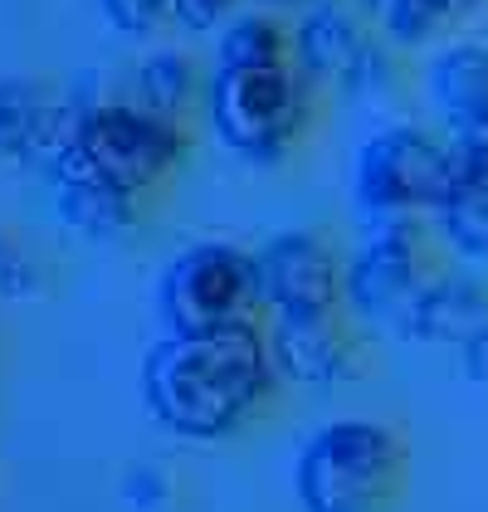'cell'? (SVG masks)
<instances>
[{
	"instance_id": "2",
	"label": "cell",
	"mask_w": 488,
	"mask_h": 512,
	"mask_svg": "<svg viewBox=\"0 0 488 512\" xmlns=\"http://www.w3.org/2000/svg\"><path fill=\"white\" fill-rule=\"evenodd\" d=\"M186 127L137 103H79L69 142L44 161V181H93L147 196L186 161Z\"/></svg>"
},
{
	"instance_id": "6",
	"label": "cell",
	"mask_w": 488,
	"mask_h": 512,
	"mask_svg": "<svg viewBox=\"0 0 488 512\" xmlns=\"http://www.w3.org/2000/svg\"><path fill=\"white\" fill-rule=\"evenodd\" d=\"M157 313L166 332H220L254 322L259 313V278H254V254L235 244H191L166 264L157 283Z\"/></svg>"
},
{
	"instance_id": "22",
	"label": "cell",
	"mask_w": 488,
	"mask_h": 512,
	"mask_svg": "<svg viewBox=\"0 0 488 512\" xmlns=\"http://www.w3.org/2000/svg\"><path fill=\"white\" fill-rule=\"evenodd\" d=\"M235 5H240V0H176V5H171V20H176L181 30L201 35V30H215Z\"/></svg>"
},
{
	"instance_id": "11",
	"label": "cell",
	"mask_w": 488,
	"mask_h": 512,
	"mask_svg": "<svg viewBox=\"0 0 488 512\" xmlns=\"http://www.w3.org/2000/svg\"><path fill=\"white\" fill-rule=\"evenodd\" d=\"M371 54H376L371 30L337 0L308 5V15L293 25V69L308 83H337L347 93Z\"/></svg>"
},
{
	"instance_id": "7",
	"label": "cell",
	"mask_w": 488,
	"mask_h": 512,
	"mask_svg": "<svg viewBox=\"0 0 488 512\" xmlns=\"http://www.w3.org/2000/svg\"><path fill=\"white\" fill-rule=\"evenodd\" d=\"M430 239L420 220H376L366 225L362 249L347 259L342 303L366 322L401 327L410 303L430 283Z\"/></svg>"
},
{
	"instance_id": "20",
	"label": "cell",
	"mask_w": 488,
	"mask_h": 512,
	"mask_svg": "<svg viewBox=\"0 0 488 512\" xmlns=\"http://www.w3.org/2000/svg\"><path fill=\"white\" fill-rule=\"evenodd\" d=\"M108 25L122 35H152L162 20H171V5L176 0H98Z\"/></svg>"
},
{
	"instance_id": "23",
	"label": "cell",
	"mask_w": 488,
	"mask_h": 512,
	"mask_svg": "<svg viewBox=\"0 0 488 512\" xmlns=\"http://www.w3.org/2000/svg\"><path fill=\"white\" fill-rule=\"evenodd\" d=\"M459 371L469 381H488V327H479L474 337L459 342Z\"/></svg>"
},
{
	"instance_id": "13",
	"label": "cell",
	"mask_w": 488,
	"mask_h": 512,
	"mask_svg": "<svg viewBox=\"0 0 488 512\" xmlns=\"http://www.w3.org/2000/svg\"><path fill=\"white\" fill-rule=\"evenodd\" d=\"M479 327H488V288L474 278H449L435 274L420 298L410 303V313L401 317V337L410 342H430V347H459L464 337H474Z\"/></svg>"
},
{
	"instance_id": "9",
	"label": "cell",
	"mask_w": 488,
	"mask_h": 512,
	"mask_svg": "<svg viewBox=\"0 0 488 512\" xmlns=\"http://www.w3.org/2000/svg\"><path fill=\"white\" fill-rule=\"evenodd\" d=\"M264 342H269L274 376H284L293 386L327 391L362 376V337L347 327L342 308L313 317H274Z\"/></svg>"
},
{
	"instance_id": "15",
	"label": "cell",
	"mask_w": 488,
	"mask_h": 512,
	"mask_svg": "<svg viewBox=\"0 0 488 512\" xmlns=\"http://www.w3.org/2000/svg\"><path fill=\"white\" fill-rule=\"evenodd\" d=\"M293 64V30H284L274 15H235L220 44L215 69H284Z\"/></svg>"
},
{
	"instance_id": "10",
	"label": "cell",
	"mask_w": 488,
	"mask_h": 512,
	"mask_svg": "<svg viewBox=\"0 0 488 512\" xmlns=\"http://www.w3.org/2000/svg\"><path fill=\"white\" fill-rule=\"evenodd\" d=\"M430 103L440 113L454 157H488V44H445L425 69Z\"/></svg>"
},
{
	"instance_id": "19",
	"label": "cell",
	"mask_w": 488,
	"mask_h": 512,
	"mask_svg": "<svg viewBox=\"0 0 488 512\" xmlns=\"http://www.w3.org/2000/svg\"><path fill=\"white\" fill-rule=\"evenodd\" d=\"M44 283H49V278H44L40 259H35L25 244H15L10 235H0V298H5V303L40 298Z\"/></svg>"
},
{
	"instance_id": "18",
	"label": "cell",
	"mask_w": 488,
	"mask_h": 512,
	"mask_svg": "<svg viewBox=\"0 0 488 512\" xmlns=\"http://www.w3.org/2000/svg\"><path fill=\"white\" fill-rule=\"evenodd\" d=\"M137 108H147V113H157L166 122H181V113L196 103V64L186 59V54H176V49H157V54H147L142 64H137Z\"/></svg>"
},
{
	"instance_id": "14",
	"label": "cell",
	"mask_w": 488,
	"mask_h": 512,
	"mask_svg": "<svg viewBox=\"0 0 488 512\" xmlns=\"http://www.w3.org/2000/svg\"><path fill=\"white\" fill-rule=\"evenodd\" d=\"M54 215L64 220V230L83 239H122L137 230L142 220V200L113 191V186H93V181H49Z\"/></svg>"
},
{
	"instance_id": "12",
	"label": "cell",
	"mask_w": 488,
	"mask_h": 512,
	"mask_svg": "<svg viewBox=\"0 0 488 512\" xmlns=\"http://www.w3.org/2000/svg\"><path fill=\"white\" fill-rule=\"evenodd\" d=\"M79 118V103H59L35 83H0V166H44Z\"/></svg>"
},
{
	"instance_id": "16",
	"label": "cell",
	"mask_w": 488,
	"mask_h": 512,
	"mask_svg": "<svg viewBox=\"0 0 488 512\" xmlns=\"http://www.w3.org/2000/svg\"><path fill=\"white\" fill-rule=\"evenodd\" d=\"M371 10H376V25L386 40L415 49V44L440 40L464 15H474L479 0H371Z\"/></svg>"
},
{
	"instance_id": "5",
	"label": "cell",
	"mask_w": 488,
	"mask_h": 512,
	"mask_svg": "<svg viewBox=\"0 0 488 512\" xmlns=\"http://www.w3.org/2000/svg\"><path fill=\"white\" fill-rule=\"evenodd\" d=\"M454 186V152L425 127H386L366 137L352 166V200L366 225L435 215Z\"/></svg>"
},
{
	"instance_id": "21",
	"label": "cell",
	"mask_w": 488,
	"mask_h": 512,
	"mask_svg": "<svg viewBox=\"0 0 488 512\" xmlns=\"http://www.w3.org/2000/svg\"><path fill=\"white\" fill-rule=\"evenodd\" d=\"M171 493H176L171 473L152 469V464H142V469H132L122 478V498H127L137 512H166L171 508Z\"/></svg>"
},
{
	"instance_id": "17",
	"label": "cell",
	"mask_w": 488,
	"mask_h": 512,
	"mask_svg": "<svg viewBox=\"0 0 488 512\" xmlns=\"http://www.w3.org/2000/svg\"><path fill=\"white\" fill-rule=\"evenodd\" d=\"M435 220L464 259H488V171H454Z\"/></svg>"
},
{
	"instance_id": "1",
	"label": "cell",
	"mask_w": 488,
	"mask_h": 512,
	"mask_svg": "<svg viewBox=\"0 0 488 512\" xmlns=\"http://www.w3.org/2000/svg\"><path fill=\"white\" fill-rule=\"evenodd\" d=\"M269 342L254 322L220 332H166L142 356V405L181 439H225L244 430L274 395Z\"/></svg>"
},
{
	"instance_id": "4",
	"label": "cell",
	"mask_w": 488,
	"mask_h": 512,
	"mask_svg": "<svg viewBox=\"0 0 488 512\" xmlns=\"http://www.w3.org/2000/svg\"><path fill=\"white\" fill-rule=\"evenodd\" d=\"M205 118L225 152L274 166L284 161L313 118V83L293 64L284 69H215L205 83Z\"/></svg>"
},
{
	"instance_id": "3",
	"label": "cell",
	"mask_w": 488,
	"mask_h": 512,
	"mask_svg": "<svg viewBox=\"0 0 488 512\" xmlns=\"http://www.w3.org/2000/svg\"><path fill=\"white\" fill-rule=\"evenodd\" d=\"M406 483V444L376 420H332L298 449L293 493L303 512H386Z\"/></svg>"
},
{
	"instance_id": "8",
	"label": "cell",
	"mask_w": 488,
	"mask_h": 512,
	"mask_svg": "<svg viewBox=\"0 0 488 512\" xmlns=\"http://www.w3.org/2000/svg\"><path fill=\"white\" fill-rule=\"evenodd\" d=\"M254 278H259V308L274 317H313L342 308L347 264L332 254L323 235L284 230L254 249Z\"/></svg>"
}]
</instances>
